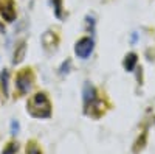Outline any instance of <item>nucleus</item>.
Wrapping results in <instances>:
<instances>
[{"instance_id":"1","label":"nucleus","mask_w":155,"mask_h":154,"mask_svg":"<svg viewBox=\"0 0 155 154\" xmlns=\"http://www.w3.org/2000/svg\"><path fill=\"white\" fill-rule=\"evenodd\" d=\"M27 112L33 118H39V120L50 118L53 111H51V103H50V98L47 97V94L45 92L34 94L27 103Z\"/></svg>"},{"instance_id":"11","label":"nucleus","mask_w":155,"mask_h":154,"mask_svg":"<svg viewBox=\"0 0 155 154\" xmlns=\"http://www.w3.org/2000/svg\"><path fill=\"white\" fill-rule=\"evenodd\" d=\"M27 154H42V151H41V148H39L34 142H30L27 145Z\"/></svg>"},{"instance_id":"6","label":"nucleus","mask_w":155,"mask_h":154,"mask_svg":"<svg viewBox=\"0 0 155 154\" xmlns=\"http://www.w3.org/2000/svg\"><path fill=\"white\" fill-rule=\"evenodd\" d=\"M25 55H27V44L20 42L19 47L16 48V51H14V59H12V62H14V64H20L25 59Z\"/></svg>"},{"instance_id":"12","label":"nucleus","mask_w":155,"mask_h":154,"mask_svg":"<svg viewBox=\"0 0 155 154\" xmlns=\"http://www.w3.org/2000/svg\"><path fill=\"white\" fill-rule=\"evenodd\" d=\"M17 149H19L17 143H8L2 154H16V152H17Z\"/></svg>"},{"instance_id":"4","label":"nucleus","mask_w":155,"mask_h":154,"mask_svg":"<svg viewBox=\"0 0 155 154\" xmlns=\"http://www.w3.org/2000/svg\"><path fill=\"white\" fill-rule=\"evenodd\" d=\"M93 48H95V41L92 37L85 36V37H81V39L74 44V53H76L78 58L87 59L93 53Z\"/></svg>"},{"instance_id":"9","label":"nucleus","mask_w":155,"mask_h":154,"mask_svg":"<svg viewBox=\"0 0 155 154\" xmlns=\"http://www.w3.org/2000/svg\"><path fill=\"white\" fill-rule=\"evenodd\" d=\"M8 80H9V72L3 69V72L0 73V83H2V91L5 95H8Z\"/></svg>"},{"instance_id":"5","label":"nucleus","mask_w":155,"mask_h":154,"mask_svg":"<svg viewBox=\"0 0 155 154\" xmlns=\"http://www.w3.org/2000/svg\"><path fill=\"white\" fill-rule=\"evenodd\" d=\"M0 16L6 22H12L16 19L14 0H0Z\"/></svg>"},{"instance_id":"13","label":"nucleus","mask_w":155,"mask_h":154,"mask_svg":"<svg viewBox=\"0 0 155 154\" xmlns=\"http://www.w3.org/2000/svg\"><path fill=\"white\" fill-rule=\"evenodd\" d=\"M19 132V123L16 121V120H12L11 121V134L14 135V134H17Z\"/></svg>"},{"instance_id":"8","label":"nucleus","mask_w":155,"mask_h":154,"mask_svg":"<svg viewBox=\"0 0 155 154\" xmlns=\"http://www.w3.org/2000/svg\"><path fill=\"white\" fill-rule=\"evenodd\" d=\"M42 42H44V47H45V48H48V47H51V48H56L58 37H56V34H54V33L47 31V33L42 36Z\"/></svg>"},{"instance_id":"10","label":"nucleus","mask_w":155,"mask_h":154,"mask_svg":"<svg viewBox=\"0 0 155 154\" xmlns=\"http://www.w3.org/2000/svg\"><path fill=\"white\" fill-rule=\"evenodd\" d=\"M54 8V14L58 19H62V0H51Z\"/></svg>"},{"instance_id":"3","label":"nucleus","mask_w":155,"mask_h":154,"mask_svg":"<svg viewBox=\"0 0 155 154\" xmlns=\"http://www.w3.org/2000/svg\"><path fill=\"white\" fill-rule=\"evenodd\" d=\"M34 84V75L31 69H23L17 73L16 76V87L20 95H27Z\"/></svg>"},{"instance_id":"7","label":"nucleus","mask_w":155,"mask_h":154,"mask_svg":"<svg viewBox=\"0 0 155 154\" xmlns=\"http://www.w3.org/2000/svg\"><path fill=\"white\" fill-rule=\"evenodd\" d=\"M137 62H138V56L135 53H129L126 58H124V62H123V66L127 72H134L135 66H137Z\"/></svg>"},{"instance_id":"2","label":"nucleus","mask_w":155,"mask_h":154,"mask_svg":"<svg viewBox=\"0 0 155 154\" xmlns=\"http://www.w3.org/2000/svg\"><path fill=\"white\" fill-rule=\"evenodd\" d=\"M82 100H84V112L87 115H92V117H99L102 114L101 106L102 101L96 92V89L93 84L85 83L84 89H82Z\"/></svg>"}]
</instances>
